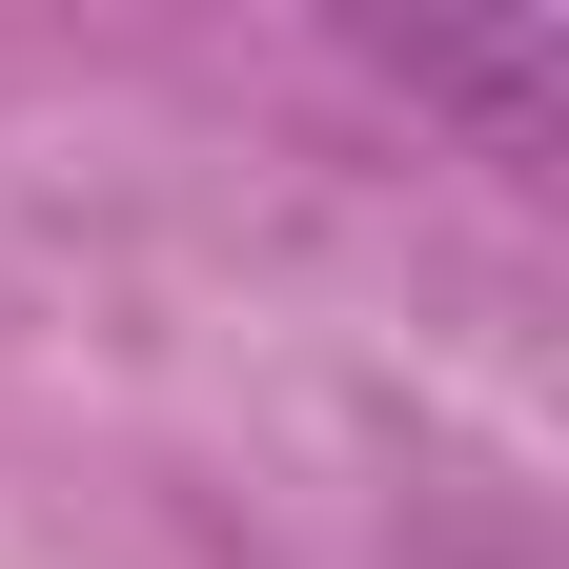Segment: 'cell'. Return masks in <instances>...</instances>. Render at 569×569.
Wrapping results in <instances>:
<instances>
[{"instance_id": "1", "label": "cell", "mask_w": 569, "mask_h": 569, "mask_svg": "<svg viewBox=\"0 0 569 569\" xmlns=\"http://www.w3.org/2000/svg\"><path fill=\"white\" fill-rule=\"evenodd\" d=\"M387 61H407L427 102H468L488 142H529V122L569 102V41H549V21H529V41H448V21H387Z\"/></svg>"}]
</instances>
